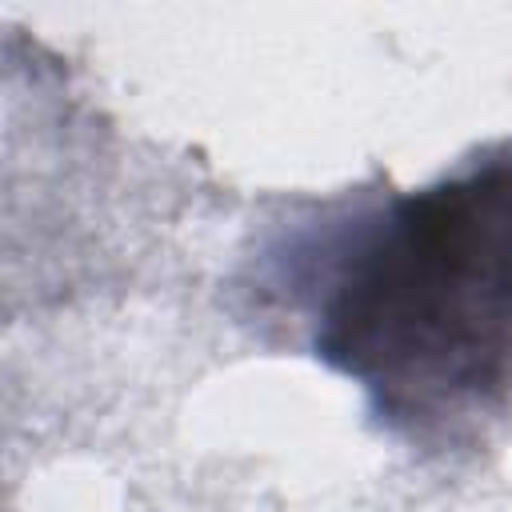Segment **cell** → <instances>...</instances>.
I'll use <instances>...</instances> for the list:
<instances>
[{"mask_svg":"<svg viewBox=\"0 0 512 512\" xmlns=\"http://www.w3.org/2000/svg\"><path fill=\"white\" fill-rule=\"evenodd\" d=\"M316 352L396 424L484 408L512 380V144L396 200L344 256Z\"/></svg>","mask_w":512,"mask_h":512,"instance_id":"cell-1","label":"cell"}]
</instances>
